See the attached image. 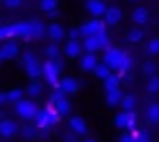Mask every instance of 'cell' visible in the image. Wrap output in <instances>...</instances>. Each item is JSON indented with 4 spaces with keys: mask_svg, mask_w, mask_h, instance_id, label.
I'll use <instances>...</instances> for the list:
<instances>
[{
    "mask_svg": "<svg viewBox=\"0 0 159 142\" xmlns=\"http://www.w3.org/2000/svg\"><path fill=\"white\" fill-rule=\"evenodd\" d=\"M78 30H76V28H74V30H70V32H69V37H70V41H76V39H78Z\"/></svg>",
    "mask_w": 159,
    "mask_h": 142,
    "instance_id": "cell-43",
    "label": "cell"
},
{
    "mask_svg": "<svg viewBox=\"0 0 159 142\" xmlns=\"http://www.w3.org/2000/svg\"><path fill=\"white\" fill-rule=\"evenodd\" d=\"M19 54V46L15 42H6L2 48H0V61H7V59H13L17 57Z\"/></svg>",
    "mask_w": 159,
    "mask_h": 142,
    "instance_id": "cell-8",
    "label": "cell"
},
{
    "mask_svg": "<svg viewBox=\"0 0 159 142\" xmlns=\"http://www.w3.org/2000/svg\"><path fill=\"white\" fill-rule=\"evenodd\" d=\"M129 2H139V0H129Z\"/></svg>",
    "mask_w": 159,
    "mask_h": 142,
    "instance_id": "cell-48",
    "label": "cell"
},
{
    "mask_svg": "<svg viewBox=\"0 0 159 142\" xmlns=\"http://www.w3.org/2000/svg\"><path fill=\"white\" fill-rule=\"evenodd\" d=\"M120 98H122V94H120V91L117 89V91H107V104L111 107L119 105L120 104Z\"/></svg>",
    "mask_w": 159,
    "mask_h": 142,
    "instance_id": "cell-24",
    "label": "cell"
},
{
    "mask_svg": "<svg viewBox=\"0 0 159 142\" xmlns=\"http://www.w3.org/2000/svg\"><path fill=\"white\" fill-rule=\"evenodd\" d=\"M120 105H122L124 111H133V107H135V98H133L131 94H126V96L120 98Z\"/></svg>",
    "mask_w": 159,
    "mask_h": 142,
    "instance_id": "cell-23",
    "label": "cell"
},
{
    "mask_svg": "<svg viewBox=\"0 0 159 142\" xmlns=\"http://www.w3.org/2000/svg\"><path fill=\"white\" fill-rule=\"evenodd\" d=\"M119 78H117V76H111V74H109V76H107V78H106V79H104V85H106V91H117V89H119Z\"/></svg>",
    "mask_w": 159,
    "mask_h": 142,
    "instance_id": "cell-22",
    "label": "cell"
},
{
    "mask_svg": "<svg viewBox=\"0 0 159 142\" xmlns=\"http://www.w3.org/2000/svg\"><path fill=\"white\" fill-rule=\"evenodd\" d=\"M143 72H144L146 76H156V72H157V65H156V63H152V61H148V63H144Z\"/></svg>",
    "mask_w": 159,
    "mask_h": 142,
    "instance_id": "cell-36",
    "label": "cell"
},
{
    "mask_svg": "<svg viewBox=\"0 0 159 142\" xmlns=\"http://www.w3.org/2000/svg\"><path fill=\"white\" fill-rule=\"evenodd\" d=\"M44 52H46V55H48L50 59H57V55H59V48H57L56 44H48Z\"/></svg>",
    "mask_w": 159,
    "mask_h": 142,
    "instance_id": "cell-37",
    "label": "cell"
},
{
    "mask_svg": "<svg viewBox=\"0 0 159 142\" xmlns=\"http://www.w3.org/2000/svg\"><path fill=\"white\" fill-rule=\"evenodd\" d=\"M41 9L46 11V13L57 9V0H41Z\"/></svg>",
    "mask_w": 159,
    "mask_h": 142,
    "instance_id": "cell-29",
    "label": "cell"
},
{
    "mask_svg": "<svg viewBox=\"0 0 159 142\" xmlns=\"http://www.w3.org/2000/svg\"><path fill=\"white\" fill-rule=\"evenodd\" d=\"M7 98H6V92H0V104H6Z\"/></svg>",
    "mask_w": 159,
    "mask_h": 142,
    "instance_id": "cell-45",
    "label": "cell"
},
{
    "mask_svg": "<svg viewBox=\"0 0 159 142\" xmlns=\"http://www.w3.org/2000/svg\"><path fill=\"white\" fill-rule=\"evenodd\" d=\"M120 142H133V137L131 135H122L120 137Z\"/></svg>",
    "mask_w": 159,
    "mask_h": 142,
    "instance_id": "cell-44",
    "label": "cell"
},
{
    "mask_svg": "<svg viewBox=\"0 0 159 142\" xmlns=\"http://www.w3.org/2000/svg\"><path fill=\"white\" fill-rule=\"evenodd\" d=\"M98 65V59H96V55L94 54H85L83 57H81V69L87 72L94 70V67Z\"/></svg>",
    "mask_w": 159,
    "mask_h": 142,
    "instance_id": "cell-14",
    "label": "cell"
},
{
    "mask_svg": "<svg viewBox=\"0 0 159 142\" xmlns=\"http://www.w3.org/2000/svg\"><path fill=\"white\" fill-rule=\"evenodd\" d=\"M100 30H104V24L94 19V20H91V22H85V24L78 30V33L83 35V37H91V35H94V33H98Z\"/></svg>",
    "mask_w": 159,
    "mask_h": 142,
    "instance_id": "cell-5",
    "label": "cell"
},
{
    "mask_svg": "<svg viewBox=\"0 0 159 142\" xmlns=\"http://www.w3.org/2000/svg\"><path fill=\"white\" fill-rule=\"evenodd\" d=\"M129 69H131V57L124 52V54H122V59H120V70L119 72L120 74H126Z\"/></svg>",
    "mask_w": 159,
    "mask_h": 142,
    "instance_id": "cell-26",
    "label": "cell"
},
{
    "mask_svg": "<svg viewBox=\"0 0 159 142\" xmlns=\"http://www.w3.org/2000/svg\"><path fill=\"white\" fill-rule=\"evenodd\" d=\"M126 120H128V113L122 111V113H119V114L115 116V126L120 127V129H124V127H126Z\"/></svg>",
    "mask_w": 159,
    "mask_h": 142,
    "instance_id": "cell-34",
    "label": "cell"
},
{
    "mask_svg": "<svg viewBox=\"0 0 159 142\" xmlns=\"http://www.w3.org/2000/svg\"><path fill=\"white\" fill-rule=\"evenodd\" d=\"M83 48L87 50V54H94L96 50H100V44H98V39L94 35L85 37V42H83Z\"/></svg>",
    "mask_w": 159,
    "mask_h": 142,
    "instance_id": "cell-19",
    "label": "cell"
},
{
    "mask_svg": "<svg viewBox=\"0 0 159 142\" xmlns=\"http://www.w3.org/2000/svg\"><path fill=\"white\" fill-rule=\"evenodd\" d=\"M4 2V6H7V7H19L20 4H22V0H2Z\"/></svg>",
    "mask_w": 159,
    "mask_h": 142,
    "instance_id": "cell-41",
    "label": "cell"
},
{
    "mask_svg": "<svg viewBox=\"0 0 159 142\" xmlns=\"http://www.w3.org/2000/svg\"><path fill=\"white\" fill-rule=\"evenodd\" d=\"M17 131H19V126L13 120H2L0 122V135L2 137H6V139L7 137H13Z\"/></svg>",
    "mask_w": 159,
    "mask_h": 142,
    "instance_id": "cell-9",
    "label": "cell"
},
{
    "mask_svg": "<svg viewBox=\"0 0 159 142\" xmlns=\"http://www.w3.org/2000/svg\"><path fill=\"white\" fill-rule=\"evenodd\" d=\"M70 127H72L74 133H80V135H85V133H87L85 120L80 118V116H72V118H70Z\"/></svg>",
    "mask_w": 159,
    "mask_h": 142,
    "instance_id": "cell-17",
    "label": "cell"
},
{
    "mask_svg": "<svg viewBox=\"0 0 159 142\" xmlns=\"http://www.w3.org/2000/svg\"><path fill=\"white\" fill-rule=\"evenodd\" d=\"M93 72H94V74H96V76H98L100 79H106V78H107V76L111 74V70H109V69H107V67H106L104 63H102V65L98 63V65L94 67V70H93Z\"/></svg>",
    "mask_w": 159,
    "mask_h": 142,
    "instance_id": "cell-28",
    "label": "cell"
},
{
    "mask_svg": "<svg viewBox=\"0 0 159 142\" xmlns=\"http://www.w3.org/2000/svg\"><path fill=\"white\" fill-rule=\"evenodd\" d=\"M59 89L63 92H76L78 91V81L74 78H63L59 83Z\"/></svg>",
    "mask_w": 159,
    "mask_h": 142,
    "instance_id": "cell-16",
    "label": "cell"
},
{
    "mask_svg": "<svg viewBox=\"0 0 159 142\" xmlns=\"http://www.w3.org/2000/svg\"><path fill=\"white\" fill-rule=\"evenodd\" d=\"M6 98H7V102L17 104L19 100H22V91L20 89H11L9 92H6Z\"/></svg>",
    "mask_w": 159,
    "mask_h": 142,
    "instance_id": "cell-27",
    "label": "cell"
},
{
    "mask_svg": "<svg viewBox=\"0 0 159 142\" xmlns=\"http://www.w3.org/2000/svg\"><path fill=\"white\" fill-rule=\"evenodd\" d=\"M28 94H30V96H39L41 94V85L37 81H34V83L28 87Z\"/></svg>",
    "mask_w": 159,
    "mask_h": 142,
    "instance_id": "cell-38",
    "label": "cell"
},
{
    "mask_svg": "<svg viewBox=\"0 0 159 142\" xmlns=\"http://www.w3.org/2000/svg\"><path fill=\"white\" fill-rule=\"evenodd\" d=\"M37 111H39L37 105H35L34 102H30V100H19V102L15 104V113H17L20 118H24V120H32Z\"/></svg>",
    "mask_w": 159,
    "mask_h": 142,
    "instance_id": "cell-4",
    "label": "cell"
},
{
    "mask_svg": "<svg viewBox=\"0 0 159 142\" xmlns=\"http://www.w3.org/2000/svg\"><path fill=\"white\" fill-rule=\"evenodd\" d=\"M85 6H87V11H89L93 17H102V15L106 13V9H107L102 0H87Z\"/></svg>",
    "mask_w": 159,
    "mask_h": 142,
    "instance_id": "cell-7",
    "label": "cell"
},
{
    "mask_svg": "<svg viewBox=\"0 0 159 142\" xmlns=\"http://www.w3.org/2000/svg\"><path fill=\"white\" fill-rule=\"evenodd\" d=\"M131 19H133V22H135V24H139V26L146 24V22H148V19H150L148 9H146V7H135V9H133V13H131Z\"/></svg>",
    "mask_w": 159,
    "mask_h": 142,
    "instance_id": "cell-10",
    "label": "cell"
},
{
    "mask_svg": "<svg viewBox=\"0 0 159 142\" xmlns=\"http://www.w3.org/2000/svg\"><path fill=\"white\" fill-rule=\"evenodd\" d=\"M85 142H96V140H94V139H87Z\"/></svg>",
    "mask_w": 159,
    "mask_h": 142,
    "instance_id": "cell-47",
    "label": "cell"
},
{
    "mask_svg": "<svg viewBox=\"0 0 159 142\" xmlns=\"http://www.w3.org/2000/svg\"><path fill=\"white\" fill-rule=\"evenodd\" d=\"M0 39H6V30H4V26H0Z\"/></svg>",
    "mask_w": 159,
    "mask_h": 142,
    "instance_id": "cell-46",
    "label": "cell"
},
{
    "mask_svg": "<svg viewBox=\"0 0 159 142\" xmlns=\"http://www.w3.org/2000/svg\"><path fill=\"white\" fill-rule=\"evenodd\" d=\"M94 37L98 39V44H100V48H107V46H109V35H107L106 28H104V30H100L98 33H94Z\"/></svg>",
    "mask_w": 159,
    "mask_h": 142,
    "instance_id": "cell-25",
    "label": "cell"
},
{
    "mask_svg": "<svg viewBox=\"0 0 159 142\" xmlns=\"http://www.w3.org/2000/svg\"><path fill=\"white\" fill-rule=\"evenodd\" d=\"M104 17H106V24L115 26V24H119L120 19H122V9H120L119 6H111L109 9H106Z\"/></svg>",
    "mask_w": 159,
    "mask_h": 142,
    "instance_id": "cell-6",
    "label": "cell"
},
{
    "mask_svg": "<svg viewBox=\"0 0 159 142\" xmlns=\"http://www.w3.org/2000/svg\"><path fill=\"white\" fill-rule=\"evenodd\" d=\"M44 111L48 113V116H50L52 124H57V122H59V114H57V111H56V107H54V104H48Z\"/></svg>",
    "mask_w": 159,
    "mask_h": 142,
    "instance_id": "cell-32",
    "label": "cell"
},
{
    "mask_svg": "<svg viewBox=\"0 0 159 142\" xmlns=\"http://www.w3.org/2000/svg\"><path fill=\"white\" fill-rule=\"evenodd\" d=\"M126 113H128V120H126V127H124V129H131V131H135V126H137L135 113H133V111H126Z\"/></svg>",
    "mask_w": 159,
    "mask_h": 142,
    "instance_id": "cell-33",
    "label": "cell"
},
{
    "mask_svg": "<svg viewBox=\"0 0 159 142\" xmlns=\"http://www.w3.org/2000/svg\"><path fill=\"white\" fill-rule=\"evenodd\" d=\"M72 142H74V140H72Z\"/></svg>",
    "mask_w": 159,
    "mask_h": 142,
    "instance_id": "cell-49",
    "label": "cell"
},
{
    "mask_svg": "<svg viewBox=\"0 0 159 142\" xmlns=\"http://www.w3.org/2000/svg\"><path fill=\"white\" fill-rule=\"evenodd\" d=\"M61 98H65V92L57 87V89L52 92V96H50V104H54V102H57V100H61Z\"/></svg>",
    "mask_w": 159,
    "mask_h": 142,
    "instance_id": "cell-39",
    "label": "cell"
},
{
    "mask_svg": "<svg viewBox=\"0 0 159 142\" xmlns=\"http://www.w3.org/2000/svg\"><path fill=\"white\" fill-rule=\"evenodd\" d=\"M35 129H37L35 126H26V127L22 129V135H24L26 139H32V137L35 135Z\"/></svg>",
    "mask_w": 159,
    "mask_h": 142,
    "instance_id": "cell-40",
    "label": "cell"
},
{
    "mask_svg": "<svg viewBox=\"0 0 159 142\" xmlns=\"http://www.w3.org/2000/svg\"><path fill=\"white\" fill-rule=\"evenodd\" d=\"M80 54H81L80 42H76V41H69L67 46H65V55H69V57H78Z\"/></svg>",
    "mask_w": 159,
    "mask_h": 142,
    "instance_id": "cell-18",
    "label": "cell"
},
{
    "mask_svg": "<svg viewBox=\"0 0 159 142\" xmlns=\"http://www.w3.org/2000/svg\"><path fill=\"white\" fill-rule=\"evenodd\" d=\"M46 33L50 35V39H54V41H61V39L65 37V30L61 28V24L54 22V24H50V26L46 28Z\"/></svg>",
    "mask_w": 159,
    "mask_h": 142,
    "instance_id": "cell-13",
    "label": "cell"
},
{
    "mask_svg": "<svg viewBox=\"0 0 159 142\" xmlns=\"http://www.w3.org/2000/svg\"><path fill=\"white\" fill-rule=\"evenodd\" d=\"M146 52H148L150 55H157V54H159V39H152V41L148 42Z\"/></svg>",
    "mask_w": 159,
    "mask_h": 142,
    "instance_id": "cell-35",
    "label": "cell"
},
{
    "mask_svg": "<svg viewBox=\"0 0 159 142\" xmlns=\"http://www.w3.org/2000/svg\"><path fill=\"white\" fill-rule=\"evenodd\" d=\"M61 70V61L59 59H50L43 65V76L46 78V83L52 87H57V78Z\"/></svg>",
    "mask_w": 159,
    "mask_h": 142,
    "instance_id": "cell-1",
    "label": "cell"
},
{
    "mask_svg": "<svg viewBox=\"0 0 159 142\" xmlns=\"http://www.w3.org/2000/svg\"><path fill=\"white\" fill-rule=\"evenodd\" d=\"M133 142H148V135H146V133H143V131H139V133H137V137L133 139Z\"/></svg>",
    "mask_w": 159,
    "mask_h": 142,
    "instance_id": "cell-42",
    "label": "cell"
},
{
    "mask_svg": "<svg viewBox=\"0 0 159 142\" xmlns=\"http://www.w3.org/2000/svg\"><path fill=\"white\" fill-rule=\"evenodd\" d=\"M34 120H35V127H39V129H46V127L52 126V120H50V116H48L46 111H37L35 116H34Z\"/></svg>",
    "mask_w": 159,
    "mask_h": 142,
    "instance_id": "cell-11",
    "label": "cell"
},
{
    "mask_svg": "<svg viewBox=\"0 0 159 142\" xmlns=\"http://www.w3.org/2000/svg\"><path fill=\"white\" fill-rule=\"evenodd\" d=\"M141 39H143V32H141L139 28H133V30L128 32V41H129V42H139Z\"/></svg>",
    "mask_w": 159,
    "mask_h": 142,
    "instance_id": "cell-30",
    "label": "cell"
},
{
    "mask_svg": "<svg viewBox=\"0 0 159 142\" xmlns=\"http://www.w3.org/2000/svg\"><path fill=\"white\" fill-rule=\"evenodd\" d=\"M22 61H24V67H26V74L32 79H37L39 76H43V65L35 59V55L32 52H26L24 57H22Z\"/></svg>",
    "mask_w": 159,
    "mask_h": 142,
    "instance_id": "cell-2",
    "label": "cell"
},
{
    "mask_svg": "<svg viewBox=\"0 0 159 142\" xmlns=\"http://www.w3.org/2000/svg\"><path fill=\"white\" fill-rule=\"evenodd\" d=\"M146 89H148V92H157L159 91V76H150Z\"/></svg>",
    "mask_w": 159,
    "mask_h": 142,
    "instance_id": "cell-31",
    "label": "cell"
},
{
    "mask_svg": "<svg viewBox=\"0 0 159 142\" xmlns=\"http://www.w3.org/2000/svg\"><path fill=\"white\" fill-rule=\"evenodd\" d=\"M11 28H13V35H15V37H24V39H30L28 22H15V24H11Z\"/></svg>",
    "mask_w": 159,
    "mask_h": 142,
    "instance_id": "cell-15",
    "label": "cell"
},
{
    "mask_svg": "<svg viewBox=\"0 0 159 142\" xmlns=\"http://www.w3.org/2000/svg\"><path fill=\"white\" fill-rule=\"evenodd\" d=\"M54 107H56L57 114H69V113H70V104H69L67 98H61V100L54 102Z\"/></svg>",
    "mask_w": 159,
    "mask_h": 142,
    "instance_id": "cell-20",
    "label": "cell"
},
{
    "mask_svg": "<svg viewBox=\"0 0 159 142\" xmlns=\"http://www.w3.org/2000/svg\"><path fill=\"white\" fill-rule=\"evenodd\" d=\"M146 114H148V120H150V122L157 124L159 122V104H152V105H148Z\"/></svg>",
    "mask_w": 159,
    "mask_h": 142,
    "instance_id": "cell-21",
    "label": "cell"
},
{
    "mask_svg": "<svg viewBox=\"0 0 159 142\" xmlns=\"http://www.w3.org/2000/svg\"><path fill=\"white\" fill-rule=\"evenodd\" d=\"M122 50L119 48H113V46H107L106 48V55H104V65L109 69V70H120V59H122Z\"/></svg>",
    "mask_w": 159,
    "mask_h": 142,
    "instance_id": "cell-3",
    "label": "cell"
},
{
    "mask_svg": "<svg viewBox=\"0 0 159 142\" xmlns=\"http://www.w3.org/2000/svg\"><path fill=\"white\" fill-rule=\"evenodd\" d=\"M28 30H30V39H41V37L44 35V26H43V22L39 20H32V22H28Z\"/></svg>",
    "mask_w": 159,
    "mask_h": 142,
    "instance_id": "cell-12",
    "label": "cell"
}]
</instances>
